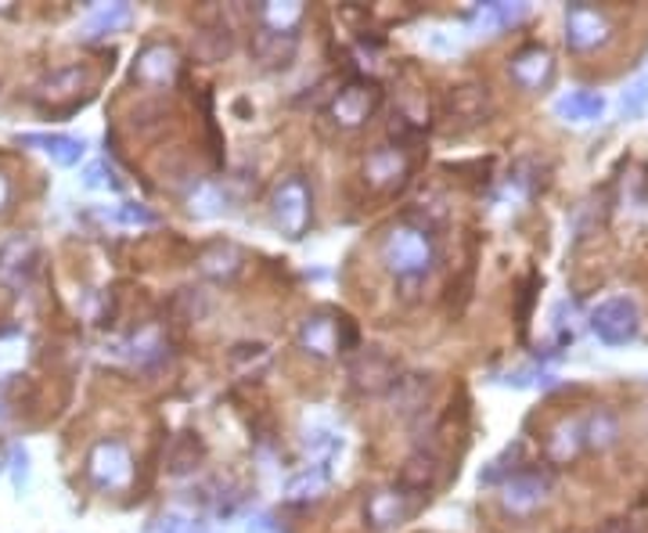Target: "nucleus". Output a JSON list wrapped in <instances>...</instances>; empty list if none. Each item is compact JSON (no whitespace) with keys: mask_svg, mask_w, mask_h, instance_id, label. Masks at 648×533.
<instances>
[{"mask_svg":"<svg viewBox=\"0 0 648 533\" xmlns=\"http://www.w3.org/2000/svg\"><path fill=\"white\" fill-rule=\"evenodd\" d=\"M375 105H379V90H375L371 83H364V80H353V83H346V87L335 94L332 116L343 126H360L375 112Z\"/></svg>","mask_w":648,"mask_h":533,"instance_id":"10","label":"nucleus"},{"mask_svg":"<svg viewBox=\"0 0 648 533\" xmlns=\"http://www.w3.org/2000/svg\"><path fill=\"white\" fill-rule=\"evenodd\" d=\"M612 37V22L602 8L595 4H573L565 11V44L573 51H595Z\"/></svg>","mask_w":648,"mask_h":533,"instance_id":"4","label":"nucleus"},{"mask_svg":"<svg viewBox=\"0 0 648 533\" xmlns=\"http://www.w3.org/2000/svg\"><path fill=\"white\" fill-rule=\"evenodd\" d=\"M529 15V4H482L473 15V33L479 37H498L501 29L515 26Z\"/></svg>","mask_w":648,"mask_h":533,"instance_id":"19","label":"nucleus"},{"mask_svg":"<svg viewBox=\"0 0 648 533\" xmlns=\"http://www.w3.org/2000/svg\"><path fill=\"white\" fill-rule=\"evenodd\" d=\"M343 322H332V317L317 314V317H306L303 328H299V347L317 353V358H332L335 350H343Z\"/></svg>","mask_w":648,"mask_h":533,"instance_id":"14","label":"nucleus"},{"mask_svg":"<svg viewBox=\"0 0 648 533\" xmlns=\"http://www.w3.org/2000/svg\"><path fill=\"white\" fill-rule=\"evenodd\" d=\"M274 223L289 239H303L306 223H310V187L299 177H289L274 192Z\"/></svg>","mask_w":648,"mask_h":533,"instance_id":"5","label":"nucleus"},{"mask_svg":"<svg viewBox=\"0 0 648 533\" xmlns=\"http://www.w3.org/2000/svg\"><path fill=\"white\" fill-rule=\"evenodd\" d=\"M645 105H648V73L641 76H634L627 87H623V116H641L645 112Z\"/></svg>","mask_w":648,"mask_h":533,"instance_id":"35","label":"nucleus"},{"mask_svg":"<svg viewBox=\"0 0 648 533\" xmlns=\"http://www.w3.org/2000/svg\"><path fill=\"white\" fill-rule=\"evenodd\" d=\"M176 51L167 44H151L145 47V51L137 54V62H134V76H140L145 83H156V87H162V83H170L176 76Z\"/></svg>","mask_w":648,"mask_h":533,"instance_id":"17","label":"nucleus"},{"mask_svg":"<svg viewBox=\"0 0 648 533\" xmlns=\"http://www.w3.org/2000/svg\"><path fill=\"white\" fill-rule=\"evenodd\" d=\"M234 51V33L223 19L217 22H206L203 29L195 33V54L203 58V62H223V58H231Z\"/></svg>","mask_w":648,"mask_h":533,"instance_id":"20","label":"nucleus"},{"mask_svg":"<svg viewBox=\"0 0 648 533\" xmlns=\"http://www.w3.org/2000/svg\"><path fill=\"white\" fill-rule=\"evenodd\" d=\"M364 177L379 187L400 181V177H404V156H400L396 148H375L368 162H364Z\"/></svg>","mask_w":648,"mask_h":533,"instance_id":"24","label":"nucleus"},{"mask_svg":"<svg viewBox=\"0 0 648 533\" xmlns=\"http://www.w3.org/2000/svg\"><path fill=\"white\" fill-rule=\"evenodd\" d=\"M11 480H15V490H22L29 483V455H26V447H11Z\"/></svg>","mask_w":648,"mask_h":533,"instance_id":"36","label":"nucleus"},{"mask_svg":"<svg viewBox=\"0 0 648 533\" xmlns=\"http://www.w3.org/2000/svg\"><path fill=\"white\" fill-rule=\"evenodd\" d=\"M134 11L130 4H94L87 19L80 22V37H105V33H120L130 26Z\"/></svg>","mask_w":648,"mask_h":533,"instance_id":"22","label":"nucleus"},{"mask_svg":"<svg viewBox=\"0 0 648 533\" xmlns=\"http://www.w3.org/2000/svg\"><path fill=\"white\" fill-rule=\"evenodd\" d=\"M192 533H209V530H206V526H195Z\"/></svg>","mask_w":648,"mask_h":533,"instance_id":"41","label":"nucleus"},{"mask_svg":"<svg viewBox=\"0 0 648 533\" xmlns=\"http://www.w3.org/2000/svg\"><path fill=\"white\" fill-rule=\"evenodd\" d=\"M602 533H645L634 519H609V523L602 526Z\"/></svg>","mask_w":648,"mask_h":533,"instance_id":"38","label":"nucleus"},{"mask_svg":"<svg viewBox=\"0 0 648 533\" xmlns=\"http://www.w3.org/2000/svg\"><path fill=\"white\" fill-rule=\"evenodd\" d=\"M490 116H493V101L487 87H479V83H465V87H454L447 94V120H451L454 130L482 126Z\"/></svg>","mask_w":648,"mask_h":533,"instance_id":"7","label":"nucleus"},{"mask_svg":"<svg viewBox=\"0 0 648 533\" xmlns=\"http://www.w3.org/2000/svg\"><path fill=\"white\" fill-rule=\"evenodd\" d=\"M509 69H512L515 83H523L526 90H537V87H545V83L551 80V73H555V62H551L548 47L529 44V47H523V51L512 58Z\"/></svg>","mask_w":648,"mask_h":533,"instance_id":"11","label":"nucleus"},{"mask_svg":"<svg viewBox=\"0 0 648 533\" xmlns=\"http://www.w3.org/2000/svg\"><path fill=\"white\" fill-rule=\"evenodd\" d=\"M87 472L101 490H123L134 476V458L120 440H101L87 458Z\"/></svg>","mask_w":648,"mask_h":533,"instance_id":"3","label":"nucleus"},{"mask_svg":"<svg viewBox=\"0 0 648 533\" xmlns=\"http://www.w3.org/2000/svg\"><path fill=\"white\" fill-rule=\"evenodd\" d=\"M580 447H587L584 444V419H565L548 436V455L555 461H570Z\"/></svg>","mask_w":648,"mask_h":533,"instance_id":"23","label":"nucleus"},{"mask_svg":"<svg viewBox=\"0 0 648 533\" xmlns=\"http://www.w3.org/2000/svg\"><path fill=\"white\" fill-rule=\"evenodd\" d=\"M591 331L606 342V347H627V342L638 339V331H641L638 303L627 300V295H612V300L598 303L591 314Z\"/></svg>","mask_w":648,"mask_h":533,"instance_id":"1","label":"nucleus"},{"mask_svg":"<svg viewBox=\"0 0 648 533\" xmlns=\"http://www.w3.org/2000/svg\"><path fill=\"white\" fill-rule=\"evenodd\" d=\"M203 458H206V447L198 440V433H181L170 447V472L173 476H184V472L198 469Z\"/></svg>","mask_w":648,"mask_h":533,"instance_id":"26","label":"nucleus"},{"mask_svg":"<svg viewBox=\"0 0 648 533\" xmlns=\"http://www.w3.org/2000/svg\"><path fill=\"white\" fill-rule=\"evenodd\" d=\"M259 19H264V26L267 29H278V33H296L299 26V19H303V4H296V0H270V4H264V11H259Z\"/></svg>","mask_w":648,"mask_h":533,"instance_id":"28","label":"nucleus"},{"mask_svg":"<svg viewBox=\"0 0 648 533\" xmlns=\"http://www.w3.org/2000/svg\"><path fill=\"white\" fill-rule=\"evenodd\" d=\"M105 220L120 223V228H156V223H159L156 213H148L145 206H137V203H120L115 209H105Z\"/></svg>","mask_w":648,"mask_h":533,"instance_id":"31","label":"nucleus"},{"mask_svg":"<svg viewBox=\"0 0 648 533\" xmlns=\"http://www.w3.org/2000/svg\"><path fill=\"white\" fill-rule=\"evenodd\" d=\"M432 375L429 372H407V375H400L393 389H389V400H393V411L396 414H415L429 404V397H432Z\"/></svg>","mask_w":648,"mask_h":533,"instance_id":"13","label":"nucleus"},{"mask_svg":"<svg viewBox=\"0 0 648 533\" xmlns=\"http://www.w3.org/2000/svg\"><path fill=\"white\" fill-rule=\"evenodd\" d=\"M364 516H368V523L375 530H389V526H400L404 519L411 516V505H407V494L404 490H375L368 497V508H364Z\"/></svg>","mask_w":648,"mask_h":533,"instance_id":"15","label":"nucleus"},{"mask_svg":"<svg viewBox=\"0 0 648 533\" xmlns=\"http://www.w3.org/2000/svg\"><path fill=\"white\" fill-rule=\"evenodd\" d=\"M325 483H328L325 469L310 465V469H303L299 476L289 480V494H292V497H317V494L325 490Z\"/></svg>","mask_w":648,"mask_h":533,"instance_id":"34","label":"nucleus"},{"mask_svg":"<svg viewBox=\"0 0 648 533\" xmlns=\"http://www.w3.org/2000/svg\"><path fill=\"white\" fill-rule=\"evenodd\" d=\"M436 480H440V458L432 451H415L404 469H400V490H411V494H429L436 487Z\"/></svg>","mask_w":648,"mask_h":533,"instance_id":"18","label":"nucleus"},{"mask_svg":"<svg viewBox=\"0 0 648 533\" xmlns=\"http://www.w3.org/2000/svg\"><path fill=\"white\" fill-rule=\"evenodd\" d=\"M239 267H242V256H239V249H234V245H217L213 253L203 259V270H206V275H213V278L239 275Z\"/></svg>","mask_w":648,"mask_h":533,"instance_id":"32","label":"nucleus"},{"mask_svg":"<svg viewBox=\"0 0 648 533\" xmlns=\"http://www.w3.org/2000/svg\"><path fill=\"white\" fill-rule=\"evenodd\" d=\"M87 83H90V76H87V69H62V73H51V76H47L44 83H40V94H37V98L40 101H47V98H51V101H58V98H69V94H76L80 87H87Z\"/></svg>","mask_w":648,"mask_h":533,"instance_id":"27","label":"nucleus"},{"mask_svg":"<svg viewBox=\"0 0 648 533\" xmlns=\"http://www.w3.org/2000/svg\"><path fill=\"white\" fill-rule=\"evenodd\" d=\"M350 378L360 393H382V389H393L396 383V364L389 361L382 350H364L360 358L350 364Z\"/></svg>","mask_w":648,"mask_h":533,"instance_id":"9","label":"nucleus"},{"mask_svg":"<svg viewBox=\"0 0 648 533\" xmlns=\"http://www.w3.org/2000/svg\"><path fill=\"white\" fill-rule=\"evenodd\" d=\"M245 533H274V526H270L267 516H259V519H249V526H245Z\"/></svg>","mask_w":648,"mask_h":533,"instance_id":"39","label":"nucleus"},{"mask_svg":"<svg viewBox=\"0 0 648 533\" xmlns=\"http://www.w3.org/2000/svg\"><path fill=\"white\" fill-rule=\"evenodd\" d=\"M421 47H426V51L436 54V58H454V54L465 51V37L457 29L436 26V29H426V37H421Z\"/></svg>","mask_w":648,"mask_h":533,"instance_id":"30","label":"nucleus"},{"mask_svg":"<svg viewBox=\"0 0 648 533\" xmlns=\"http://www.w3.org/2000/svg\"><path fill=\"white\" fill-rule=\"evenodd\" d=\"M616 436H620V422H616V414H612L609 408H598V411H591L584 419V444L595 447V451H606V447H612V444H616Z\"/></svg>","mask_w":648,"mask_h":533,"instance_id":"25","label":"nucleus"},{"mask_svg":"<svg viewBox=\"0 0 648 533\" xmlns=\"http://www.w3.org/2000/svg\"><path fill=\"white\" fill-rule=\"evenodd\" d=\"M382 259L389 270H396V275H418V270L429 267L432 259V245L421 231H411V228H396L389 239L382 242Z\"/></svg>","mask_w":648,"mask_h":533,"instance_id":"2","label":"nucleus"},{"mask_svg":"<svg viewBox=\"0 0 648 533\" xmlns=\"http://www.w3.org/2000/svg\"><path fill=\"white\" fill-rule=\"evenodd\" d=\"M181 519L176 516H159V519H151V523L140 530V533H181Z\"/></svg>","mask_w":648,"mask_h":533,"instance_id":"37","label":"nucleus"},{"mask_svg":"<svg viewBox=\"0 0 648 533\" xmlns=\"http://www.w3.org/2000/svg\"><path fill=\"white\" fill-rule=\"evenodd\" d=\"M8 198H11V184H8V177L0 173V209L8 206Z\"/></svg>","mask_w":648,"mask_h":533,"instance_id":"40","label":"nucleus"},{"mask_svg":"<svg viewBox=\"0 0 648 533\" xmlns=\"http://www.w3.org/2000/svg\"><path fill=\"white\" fill-rule=\"evenodd\" d=\"M19 141H22V145H29V148H40L54 166H76L80 159H84V152H87L84 141L69 137V134H22Z\"/></svg>","mask_w":648,"mask_h":533,"instance_id":"16","label":"nucleus"},{"mask_svg":"<svg viewBox=\"0 0 648 533\" xmlns=\"http://www.w3.org/2000/svg\"><path fill=\"white\" fill-rule=\"evenodd\" d=\"M548 494H551L548 476H540V472H512L501 487V505L512 516H534L548 501Z\"/></svg>","mask_w":648,"mask_h":533,"instance_id":"6","label":"nucleus"},{"mask_svg":"<svg viewBox=\"0 0 648 533\" xmlns=\"http://www.w3.org/2000/svg\"><path fill=\"white\" fill-rule=\"evenodd\" d=\"M84 184L87 187H105V192H120L123 187L120 173H115V166L109 159H94L84 170Z\"/></svg>","mask_w":648,"mask_h":533,"instance_id":"33","label":"nucleus"},{"mask_svg":"<svg viewBox=\"0 0 648 533\" xmlns=\"http://www.w3.org/2000/svg\"><path fill=\"white\" fill-rule=\"evenodd\" d=\"M296 51H299L296 33H278V29H267V26H259L253 33V58L256 62H264L267 69L289 65L292 58H296Z\"/></svg>","mask_w":648,"mask_h":533,"instance_id":"12","label":"nucleus"},{"mask_svg":"<svg viewBox=\"0 0 648 533\" xmlns=\"http://www.w3.org/2000/svg\"><path fill=\"white\" fill-rule=\"evenodd\" d=\"M223 203H228V198H223V192L213 181H198L195 192L187 195V209H192L195 217H220Z\"/></svg>","mask_w":648,"mask_h":533,"instance_id":"29","label":"nucleus"},{"mask_svg":"<svg viewBox=\"0 0 648 533\" xmlns=\"http://www.w3.org/2000/svg\"><path fill=\"white\" fill-rule=\"evenodd\" d=\"M606 112V98L595 90H570L555 101V116L565 123H591Z\"/></svg>","mask_w":648,"mask_h":533,"instance_id":"21","label":"nucleus"},{"mask_svg":"<svg viewBox=\"0 0 648 533\" xmlns=\"http://www.w3.org/2000/svg\"><path fill=\"white\" fill-rule=\"evenodd\" d=\"M40 259V245L29 234H15V239L0 242V281L4 286H22V281L33 278Z\"/></svg>","mask_w":648,"mask_h":533,"instance_id":"8","label":"nucleus"}]
</instances>
